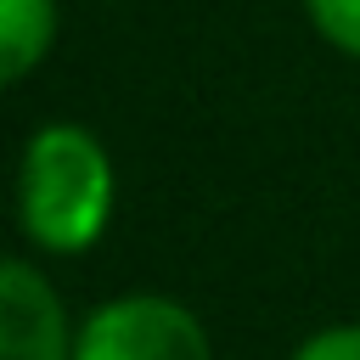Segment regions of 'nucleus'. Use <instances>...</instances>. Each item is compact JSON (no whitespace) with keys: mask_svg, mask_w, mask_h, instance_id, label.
<instances>
[{"mask_svg":"<svg viewBox=\"0 0 360 360\" xmlns=\"http://www.w3.org/2000/svg\"><path fill=\"white\" fill-rule=\"evenodd\" d=\"M118 202L112 158L84 124H39L17 163V225L39 253H84L101 242Z\"/></svg>","mask_w":360,"mask_h":360,"instance_id":"1","label":"nucleus"},{"mask_svg":"<svg viewBox=\"0 0 360 360\" xmlns=\"http://www.w3.org/2000/svg\"><path fill=\"white\" fill-rule=\"evenodd\" d=\"M73 360H214V343L180 298L118 292L79 321Z\"/></svg>","mask_w":360,"mask_h":360,"instance_id":"2","label":"nucleus"},{"mask_svg":"<svg viewBox=\"0 0 360 360\" xmlns=\"http://www.w3.org/2000/svg\"><path fill=\"white\" fill-rule=\"evenodd\" d=\"M73 332L56 287L28 264H0V360H73Z\"/></svg>","mask_w":360,"mask_h":360,"instance_id":"3","label":"nucleus"},{"mask_svg":"<svg viewBox=\"0 0 360 360\" xmlns=\"http://www.w3.org/2000/svg\"><path fill=\"white\" fill-rule=\"evenodd\" d=\"M56 39V0H0V73L28 79Z\"/></svg>","mask_w":360,"mask_h":360,"instance_id":"4","label":"nucleus"},{"mask_svg":"<svg viewBox=\"0 0 360 360\" xmlns=\"http://www.w3.org/2000/svg\"><path fill=\"white\" fill-rule=\"evenodd\" d=\"M304 11L332 51L360 62V0H304Z\"/></svg>","mask_w":360,"mask_h":360,"instance_id":"5","label":"nucleus"},{"mask_svg":"<svg viewBox=\"0 0 360 360\" xmlns=\"http://www.w3.org/2000/svg\"><path fill=\"white\" fill-rule=\"evenodd\" d=\"M287 360H360V321H343V326H321V332H309Z\"/></svg>","mask_w":360,"mask_h":360,"instance_id":"6","label":"nucleus"}]
</instances>
